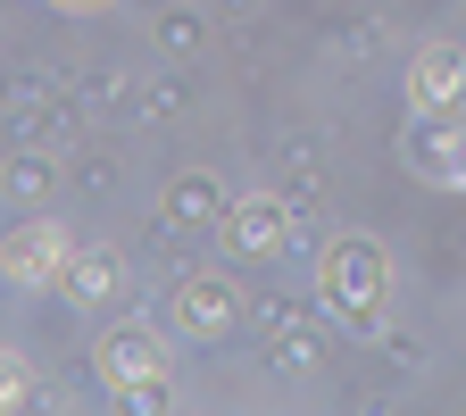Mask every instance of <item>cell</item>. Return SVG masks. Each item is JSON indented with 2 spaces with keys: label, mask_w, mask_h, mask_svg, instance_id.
Instances as JSON below:
<instances>
[{
  "label": "cell",
  "mask_w": 466,
  "mask_h": 416,
  "mask_svg": "<svg viewBox=\"0 0 466 416\" xmlns=\"http://www.w3.org/2000/svg\"><path fill=\"white\" fill-rule=\"evenodd\" d=\"M100 367H108L116 391H150L158 367H167V350H158V333H134V325H126V333H108V341H100Z\"/></svg>",
  "instance_id": "cell-1"
},
{
  "label": "cell",
  "mask_w": 466,
  "mask_h": 416,
  "mask_svg": "<svg viewBox=\"0 0 466 416\" xmlns=\"http://www.w3.org/2000/svg\"><path fill=\"white\" fill-rule=\"evenodd\" d=\"M341 283H350V309H375V291H383V267H375V250L341 242V250L325 259V291H341Z\"/></svg>",
  "instance_id": "cell-2"
},
{
  "label": "cell",
  "mask_w": 466,
  "mask_h": 416,
  "mask_svg": "<svg viewBox=\"0 0 466 416\" xmlns=\"http://www.w3.org/2000/svg\"><path fill=\"white\" fill-rule=\"evenodd\" d=\"M458 76H466V50H425V67H417V92H425V108H450Z\"/></svg>",
  "instance_id": "cell-3"
},
{
  "label": "cell",
  "mask_w": 466,
  "mask_h": 416,
  "mask_svg": "<svg viewBox=\"0 0 466 416\" xmlns=\"http://www.w3.org/2000/svg\"><path fill=\"white\" fill-rule=\"evenodd\" d=\"M233 242H242V250H267V242H283V208L250 200L242 217H233Z\"/></svg>",
  "instance_id": "cell-4"
},
{
  "label": "cell",
  "mask_w": 466,
  "mask_h": 416,
  "mask_svg": "<svg viewBox=\"0 0 466 416\" xmlns=\"http://www.w3.org/2000/svg\"><path fill=\"white\" fill-rule=\"evenodd\" d=\"M225 300H233L225 283H184V325H225V317H233Z\"/></svg>",
  "instance_id": "cell-5"
},
{
  "label": "cell",
  "mask_w": 466,
  "mask_h": 416,
  "mask_svg": "<svg viewBox=\"0 0 466 416\" xmlns=\"http://www.w3.org/2000/svg\"><path fill=\"white\" fill-rule=\"evenodd\" d=\"M58 250H67V242H58L50 225H34V233H25V250H17V275H25V283H42V275L58 267Z\"/></svg>",
  "instance_id": "cell-6"
},
{
  "label": "cell",
  "mask_w": 466,
  "mask_h": 416,
  "mask_svg": "<svg viewBox=\"0 0 466 416\" xmlns=\"http://www.w3.org/2000/svg\"><path fill=\"white\" fill-rule=\"evenodd\" d=\"M17 391H25V375H17V359H9V350H0V408H9Z\"/></svg>",
  "instance_id": "cell-7"
}]
</instances>
